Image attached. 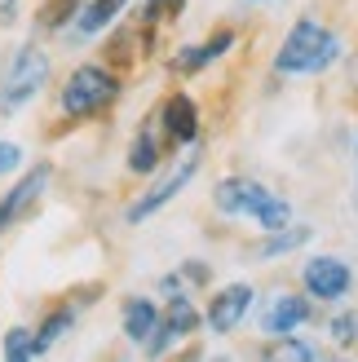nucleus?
<instances>
[{"instance_id": "f257e3e1", "label": "nucleus", "mask_w": 358, "mask_h": 362, "mask_svg": "<svg viewBox=\"0 0 358 362\" xmlns=\"http://www.w3.org/2000/svg\"><path fill=\"white\" fill-rule=\"evenodd\" d=\"M341 53H345L341 35L328 31L318 18H301V23L283 35V45L275 53V71L279 76H318V71H328Z\"/></svg>"}, {"instance_id": "f03ea898", "label": "nucleus", "mask_w": 358, "mask_h": 362, "mask_svg": "<svg viewBox=\"0 0 358 362\" xmlns=\"http://www.w3.org/2000/svg\"><path fill=\"white\" fill-rule=\"evenodd\" d=\"M115 98H120V80H115L106 66H93V62L76 66V71L67 76V84H62V111H67L71 119L102 115Z\"/></svg>"}, {"instance_id": "7ed1b4c3", "label": "nucleus", "mask_w": 358, "mask_h": 362, "mask_svg": "<svg viewBox=\"0 0 358 362\" xmlns=\"http://www.w3.org/2000/svg\"><path fill=\"white\" fill-rule=\"evenodd\" d=\"M45 80H49V58H45V49L23 45V49L13 53L5 80H0V111H5V115L23 111V106L45 88Z\"/></svg>"}, {"instance_id": "20e7f679", "label": "nucleus", "mask_w": 358, "mask_h": 362, "mask_svg": "<svg viewBox=\"0 0 358 362\" xmlns=\"http://www.w3.org/2000/svg\"><path fill=\"white\" fill-rule=\"evenodd\" d=\"M301 283H306V292L314 300H341L354 287V269L341 257H310L301 265Z\"/></svg>"}, {"instance_id": "39448f33", "label": "nucleus", "mask_w": 358, "mask_h": 362, "mask_svg": "<svg viewBox=\"0 0 358 362\" xmlns=\"http://www.w3.org/2000/svg\"><path fill=\"white\" fill-rule=\"evenodd\" d=\"M270 199V186H261L253 177H226L217 181V190H212V208L230 221H239V216H257V208Z\"/></svg>"}, {"instance_id": "423d86ee", "label": "nucleus", "mask_w": 358, "mask_h": 362, "mask_svg": "<svg viewBox=\"0 0 358 362\" xmlns=\"http://www.w3.org/2000/svg\"><path fill=\"white\" fill-rule=\"evenodd\" d=\"M190 332H200V310H195L190 296H173V300L164 305V314H159L155 336L146 340V354H151V358L164 354L173 340H182V336H190Z\"/></svg>"}, {"instance_id": "0eeeda50", "label": "nucleus", "mask_w": 358, "mask_h": 362, "mask_svg": "<svg viewBox=\"0 0 358 362\" xmlns=\"http://www.w3.org/2000/svg\"><path fill=\"white\" fill-rule=\"evenodd\" d=\"M195 173H200V155H186L182 164H177V168H173V173H168L164 181H159V186H151V190H146V194H142L137 204L129 208V221L137 226V221H146L151 212H159L164 204H173V199H177V190H182L186 181L195 177Z\"/></svg>"}, {"instance_id": "6e6552de", "label": "nucleus", "mask_w": 358, "mask_h": 362, "mask_svg": "<svg viewBox=\"0 0 358 362\" xmlns=\"http://www.w3.org/2000/svg\"><path fill=\"white\" fill-rule=\"evenodd\" d=\"M159 133H164L168 146H186V141L200 137V106L186 93H173L159 106Z\"/></svg>"}, {"instance_id": "1a4fd4ad", "label": "nucleus", "mask_w": 358, "mask_h": 362, "mask_svg": "<svg viewBox=\"0 0 358 362\" xmlns=\"http://www.w3.org/2000/svg\"><path fill=\"white\" fill-rule=\"evenodd\" d=\"M248 310H253V287H248V283H230L208 305V327L217 336H230L248 318Z\"/></svg>"}, {"instance_id": "9d476101", "label": "nucleus", "mask_w": 358, "mask_h": 362, "mask_svg": "<svg viewBox=\"0 0 358 362\" xmlns=\"http://www.w3.org/2000/svg\"><path fill=\"white\" fill-rule=\"evenodd\" d=\"M49 181H53V164H35L23 181H18V186H13L5 199H0V230H9L27 208H35V199L45 194Z\"/></svg>"}, {"instance_id": "9b49d317", "label": "nucleus", "mask_w": 358, "mask_h": 362, "mask_svg": "<svg viewBox=\"0 0 358 362\" xmlns=\"http://www.w3.org/2000/svg\"><path fill=\"white\" fill-rule=\"evenodd\" d=\"M306 322H310L306 296H275L270 305H265V314H261V332L265 336H288L296 327H306Z\"/></svg>"}, {"instance_id": "f8f14e48", "label": "nucleus", "mask_w": 358, "mask_h": 362, "mask_svg": "<svg viewBox=\"0 0 358 362\" xmlns=\"http://www.w3.org/2000/svg\"><path fill=\"white\" fill-rule=\"evenodd\" d=\"M230 45H235V31H217V35H212V40H204V45H186V49L173 58V71H177V76H200V71L217 62Z\"/></svg>"}, {"instance_id": "ddd939ff", "label": "nucleus", "mask_w": 358, "mask_h": 362, "mask_svg": "<svg viewBox=\"0 0 358 362\" xmlns=\"http://www.w3.org/2000/svg\"><path fill=\"white\" fill-rule=\"evenodd\" d=\"M120 318H124V336H129L133 345H146V340L155 336V327H159V310H155V300H146V296H129Z\"/></svg>"}, {"instance_id": "4468645a", "label": "nucleus", "mask_w": 358, "mask_h": 362, "mask_svg": "<svg viewBox=\"0 0 358 362\" xmlns=\"http://www.w3.org/2000/svg\"><path fill=\"white\" fill-rule=\"evenodd\" d=\"M159 164H164V141L155 137V129H142L133 137V146H129V173H155Z\"/></svg>"}, {"instance_id": "2eb2a0df", "label": "nucleus", "mask_w": 358, "mask_h": 362, "mask_svg": "<svg viewBox=\"0 0 358 362\" xmlns=\"http://www.w3.org/2000/svg\"><path fill=\"white\" fill-rule=\"evenodd\" d=\"M124 5H129V0H88V5H80V13H76V27L84 35H98L124 13Z\"/></svg>"}, {"instance_id": "dca6fc26", "label": "nucleus", "mask_w": 358, "mask_h": 362, "mask_svg": "<svg viewBox=\"0 0 358 362\" xmlns=\"http://www.w3.org/2000/svg\"><path fill=\"white\" fill-rule=\"evenodd\" d=\"M314 239V230L310 226H283V230H270L265 239L257 243V257H283V252H296V247H306Z\"/></svg>"}, {"instance_id": "f3484780", "label": "nucleus", "mask_w": 358, "mask_h": 362, "mask_svg": "<svg viewBox=\"0 0 358 362\" xmlns=\"http://www.w3.org/2000/svg\"><path fill=\"white\" fill-rule=\"evenodd\" d=\"M71 322H76V305H58V310H53V314L40 322V332H35V349L49 354V349L71 332Z\"/></svg>"}, {"instance_id": "a211bd4d", "label": "nucleus", "mask_w": 358, "mask_h": 362, "mask_svg": "<svg viewBox=\"0 0 358 362\" xmlns=\"http://www.w3.org/2000/svg\"><path fill=\"white\" fill-rule=\"evenodd\" d=\"M80 5H84V0H45L40 13H35V23H40L45 31H58V27H67L71 18L80 13Z\"/></svg>"}, {"instance_id": "6ab92c4d", "label": "nucleus", "mask_w": 358, "mask_h": 362, "mask_svg": "<svg viewBox=\"0 0 358 362\" xmlns=\"http://www.w3.org/2000/svg\"><path fill=\"white\" fill-rule=\"evenodd\" d=\"M253 221H257V226H261L265 234H270V230H283V226L292 221V208H288V199L270 194V199H265V204L257 208V216H253Z\"/></svg>"}, {"instance_id": "aec40b11", "label": "nucleus", "mask_w": 358, "mask_h": 362, "mask_svg": "<svg viewBox=\"0 0 358 362\" xmlns=\"http://www.w3.org/2000/svg\"><path fill=\"white\" fill-rule=\"evenodd\" d=\"M328 336H332L341 349H358V310L336 314V318L328 322Z\"/></svg>"}, {"instance_id": "412c9836", "label": "nucleus", "mask_w": 358, "mask_h": 362, "mask_svg": "<svg viewBox=\"0 0 358 362\" xmlns=\"http://www.w3.org/2000/svg\"><path fill=\"white\" fill-rule=\"evenodd\" d=\"M5 358H9V362L40 358V349H35V332H27V327H13V332L5 336Z\"/></svg>"}, {"instance_id": "4be33fe9", "label": "nucleus", "mask_w": 358, "mask_h": 362, "mask_svg": "<svg viewBox=\"0 0 358 362\" xmlns=\"http://www.w3.org/2000/svg\"><path fill=\"white\" fill-rule=\"evenodd\" d=\"M182 9H186V0H146L142 18H146V27H159V23H173Z\"/></svg>"}, {"instance_id": "5701e85b", "label": "nucleus", "mask_w": 358, "mask_h": 362, "mask_svg": "<svg viewBox=\"0 0 358 362\" xmlns=\"http://www.w3.org/2000/svg\"><path fill=\"white\" fill-rule=\"evenodd\" d=\"M265 358H318V349L306 345V340H283V336H279V345L265 349Z\"/></svg>"}, {"instance_id": "b1692460", "label": "nucleus", "mask_w": 358, "mask_h": 362, "mask_svg": "<svg viewBox=\"0 0 358 362\" xmlns=\"http://www.w3.org/2000/svg\"><path fill=\"white\" fill-rule=\"evenodd\" d=\"M13 168H23V146L18 141H0V177Z\"/></svg>"}, {"instance_id": "393cba45", "label": "nucleus", "mask_w": 358, "mask_h": 362, "mask_svg": "<svg viewBox=\"0 0 358 362\" xmlns=\"http://www.w3.org/2000/svg\"><path fill=\"white\" fill-rule=\"evenodd\" d=\"M18 5H23V0H0V27H9L18 18Z\"/></svg>"}, {"instance_id": "a878e982", "label": "nucleus", "mask_w": 358, "mask_h": 362, "mask_svg": "<svg viewBox=\"0 0 358 362\" xmlns=\"http://www.w3.org/2000/svg\"><path fill=\"white\" fill-rule=\"evenodd\" d=\"M354 155H358V141H354Z\"/></svg>"}]
</instances>
